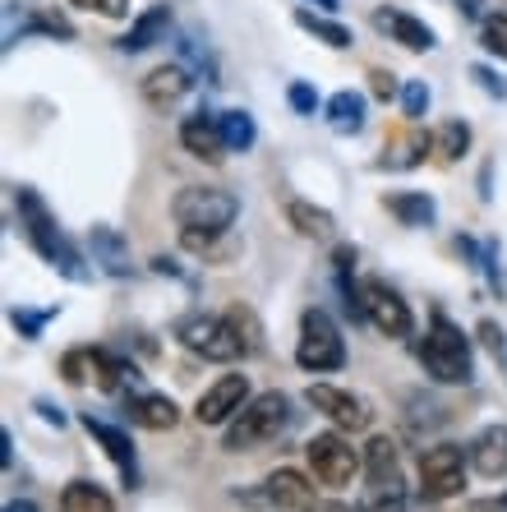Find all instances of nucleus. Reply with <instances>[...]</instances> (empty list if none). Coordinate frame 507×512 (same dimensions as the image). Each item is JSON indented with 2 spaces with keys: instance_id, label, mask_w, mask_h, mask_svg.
I'll return each mask as SVG.
<instances>
[{
  "instance_id": "obj_15",
  "label": "nucleus",
  "mask_w": 507,
  "mask_h": 512,
  "mask_svg": "<svg viewBox=\"0 0 507 512\" xmlns=\"http://www.w3.org/2000/svg\"><path fill=\"white\" fill-rule=\"evenodd\" d=\"M180 143H185L189 157H199V162H222L231 148H226L222 139V125H217V116H208V111H199V116H189L185 125H180Z\"/></svg>"
},
{
  "instance_id": "obj_8",
  "label": "nucleus",
  "mask_w": 507,
  "mask_h": 512,
  "mask_svg": "<svg viewBox=\"0 0 507 512\" xmlns=\"http://www.w3.org/2000/svg\"><path fill=\"white\" fill-rule=\"evenodd\" d=\"M461 485H466V457H461L457 443H434L420 453V494L429 503L457 499Z\"/></svg>"
},
{
  "instance_id": "obj_1",
  "label": "nucleus",
  "mask_w": 507,
  "mask_h": 512,
  "mask_svg": "<svg viewBox=\"0 0 507 512\" xmlns=\"http://www.w3.org/2000/svg\"><path fill=\"white\" fill-rule=\"evenodd\" d=\"M14 208H19V227H24L28 245H33L60 277H70V282H88V277H93V268L83 263V254L74 250L70 236H65L60 222L51 217V208L42 203V194L28 190V185H19V190H14Z\"/></svg>"
},
{
  "instance_id": "obj_9",
  "label": "nucleus",
  "mask_w": 507,
  "mask_h": 512,
  "mask_svg": "<svg viewBox=\"0 0 507 512\" xmlns=\"http://www.w3.org/2000/svg\"><path fill=\"white\" fill-rule=\"evenodd\" d=\"M360 305H365V319L374 323L383 337H392V342L411 337V328H415L411 305H406L383 277H365V282H360Z\"/></svg>"
},
{
  "instance_id": "obj_40",
  "label": "nucleus",
  "mask_w": 507,
  "mask_h": 512,
  "mask_svg": "<svg viewBox=\"0 0 507 512\" xmlns=\"http://www.w3.org/2000/svg\"><path fill=\"white\" fill-rule=\"evenodd\" d=\"M369 88H374L378 102H392V97L401 93V84H397V74H392V70H374V74H369Z\"/></svg>"
},
{
  "instance_id": "obj_41",
  "label": "nucleus",
  "mask_w": 507,
  "mask_h": 512,
  "mask_svg": "<svg viewBox=\"0 0 507 512\" xmlns=\"http://www.w3.org/2000/svg\"><path fill=\"white\" fill-rule=\"evenodd\" d=\"M480 342L489 346L494 356H503V351H507V333H503V328H498L494 319H484V323H480Z\"/></svg>"
},
{
  "instance_id": "obj_46",
  "label": "nucleus",
  "mask_w": 507,
  "mask_h": 512,
  "mask_svg": "<svg viewBox=\"0 0 507 512\" xmlns=\"http://www.w3.org/2000/svg\"><path fill=\"white\" fill-rule=\"evenodd\" d=\"M5 512H42L37 503H28V499H14V503H5Z\"/></svg>"
},
{
  "instance_id": "obj_45",
  "label": "nucleus",
  "mask_w": 507,
  "mask_h": 512,
  "mask_svg": "<svg viewBox=\"0 0 507 512\" xmlns=\"http://www.w3.org/2000/svg\"><path fill=\"white\" fill-rule=\"evenodd\" d=\"M457 10H461V19H480V14H484V0H457Z\"/></svg>"
},
{
  "instance_id": "obj_34",
  "label": "nucleus",
  "mask_w": 507,
  "mask_h": 512,
  "mask_svg": "<svg viewBox=\"0 0 507 512\" xmlns=\"http://www.w3.org/2000/svg\"><path fill=\"white\" fill-rule=\"evenodd\" d=\"M429 84L425 79H411V84H401V120H425L429 111Z\"/></svg>"
},
{
  "instance_id": "obj_11",
  "label": "nucleus",
  "mask_w": 507,
  "mask_h": 512,
  "mask_svg": "<svg viewBox=\"0 0 507 512\" xmlns=\"http://www.w3.org/2000/svg\"><path fill=\"white\" fill-rule=\"evenodd\" d=\"M305 402L319 411V416H328L337 429H346V434H355V429H369V420H374V411H369L365 397L346 393V388H337V383H309L305 388Z\"/></svg>"
},
{
  "instance_id": "obj_33",
  "label": "nucleus",
  "mask_w": 507,
  "mask_h": 512,
  "mask_svg": "<svg viewBox=\"0 0 507 512\" xmlns=\"http://www.w3.org/2000/svg\"><path fill=\"white\" fill-rule=\"evenodd\" d=\"M480 268L489 273V286L498 291V300H507V268H503V245H498V240H484Z\"/></svg>"
},
{
  "instance_id": "obj_17",
  "label": "nucleus",
  "mask_w": 507,
  "mask_h": 512,
  "mask_svg": "<svg viewBox=\"0 0 507 512\" xmlns=\"http://www.w3.org/2000/svg\"><path fill=\"white\" fill-rule=\"evenodd\" d=\"M88 250H93V263L107 277H130V240L120 236L116 227H93L88 231Z\"/></svg>"
},
{
  "instance_id": "obj_36",
  "label": "nucleus",
  "mask_w": 507,
  "mask_h": 512,
  "mask_svg": "<svg viewBox=\"0 0 507 512\" xmlns=\"http://www.w3.org/2000/svg\"><path fill=\"white\" fill-rule=\"evenodd\" d=\"M480 47L489 51V56L507 60V14H489L480 24Z\"/></svg>"
},
{
  "instance_id": "obj_4",
  "label": "nucleus",
  "mask_w": 507,
  "mask_h": 512,
  "mask_svg": "<svg viewBox=\"0 0 507 512\" xmlns=\"http://www.w3.org/2000/svg\"><path fill=\"white\" fill-rule=\"evenodd\" d=\"M171 217L189 231H217V236H226L231 222L240 217V199L231 190H217V185H185L171 199Z\"/></svg>"
},
{
  "instance_id": "obj_35",
  "label": "nucleus",
  "mask_w": 507,
  "mask_h": 512,
  "mask_svg": "<svg viewBox=\"0 0 507 512\" xmlns=\"http://www.w3.org/2000/svg\"><path fill=\"white\" fill-rule=\"evenodd\" d=\"M51 319H56V310H24V305H14L10 310V323L19 328V337H28V342H37Z\"/></svg>"
},
{
  "instance_id": "obj_10",
  "label": "nucleus",
  "mask_w": 507,
  "mask_h": 512,
  "mask_svg": "<svg viewBox=\"0 0 507 512\" xmlns=\"http://www.w3.org/2000/svg\"><path fill=\"white\" fill-rule=\"evenodd\" d=\"M236 499L245 508H263V512H300V508H309V480L300 471H291V466H282V471L263 476V485L245 489Z\"/></svg>"
},
{
  "instance_id": "obj_31",
  "label": "nucleus",
  "mask_w": 507,
  "mask_h": 512,
  "mask_svg": "<svg viewBox=\"0 0 507 512\" xmlns=\"http://www.w3.org/2000/svg\"><path fill=\"white\" fill-rule=\"evenodd\" d=\"M388 476H397V443L374 439L365 448V480L374 485V480H388Z\"/></svg>"
},
{
  "instance_id": "obj_25",
  "label": "nucleus",
  "mask_w": 507,
  "mask_h": 512,
  "mask_svg": "<svg viewBox=\"0 0 507 512\" xmlns=\"http://www.w3.org/2000/svg\"><path fill=\"white\" fill-rule=\"evenodd\" d=\"M60 512H116V503H111V494L102 485H93V480H74V485H65V494H60Z\"/></svg>"
},
{
  "instance_id": "obj_20",
  "label": "nucleus",
  "mask_w": 507,
  "mask_h": 512,
  "mask_svg": "<svg viewBox=\"0 0 507 512\" xmlns=\"http://www.w3.org/2000/svg\"><path fill=\"white\" fill-rule=\"evenodd\" d=\"M166 28H171V5H153V10H143L139 19L130 24V33L120 37L116 47L125 51V56H139V51L157 47V42H166Z\"/></svg>"
},
{
  "instance_id": "obj_16",
  "label": "nucleus",
  "mask_w": 507,
  "mask_h": 512,
  "mask_svg": "<svg viewBox=\"0 0 507 512\" xmlns=\"http://www.w3.org/2000/svg\"><path fill=\"white\" fill-rule=\"evenodd\" d=\"M83 429L93 434L102 448H107V457L116 462V471L125 476V485H139V462H134V443H130V434L125 429H116V425H107V420H97V416H83Z\"/></svg>"
},
{
  "instance_id": "obj_24",
  "label": "nucleus",
  "mask_w": 507,
  "mask_h": 512,
  "mask_svg": "<svg viewBox=\"0 0 507 512\" xmlns=\"http://www.w3.org/2000/svg\"><path fill=\"white\" fill-rule=\"evenodd\" d=\"M286 222L305 240H332V231H337L328 208H314L309 199H286Z\"/></svg>"
},
{
  "instance_id": "obj_14",
  "label": "nucleus",
  "mask_w": 507,
  "mask_h": 512,
  "mask_svg": "<svg viewBox=\"0 0 507 512\" xmlns=\"http://www.w3.org/2000/svg\"><path fill=\"white\" fill-rule=\"evenodd\" d=\"M374 28L378 33H388V42H397V47H406V51H434L438 47L434 28H429L425 19H415V14L397 10V5H378Z\"/></svg>"
},
{
  "instance_id": "obj_37",
  "label": "nucleus",
  "mask_w": 507,
  "mask_h": 512,
  "mask_svg": "<svg viewBox=\"0 0 507 512\" xmlns=\"http://www.w3.org/2000/svg\"><path fill=\"white\" fill-rule=\"evenodd\" d=\"M286 102H291L295 116H314V111H319V93H314L309 84H300V79L286 88Z\"/></svg>"
},
{
  "instance_id": "obj_26",
  "label": "nucleus",
  "mask_w": 507,
  "mask_h": 512,
  "mask_svg": "<svg viewBox=\"0 0 507 512\" xmlns=\"http://www.w3.org/2000/svg\"><path fill=\"white\" fill-rule=\"evenodd\" d=\"M295 24L305 28V33H314L323 47H332V51H346L355 42L346 24H337V19H323V14H314V10H295Z\"/></svg>"
},
{
  "instance_id": "obj_32",
  "label": "nucleus",
  "mask_w": 507,
  "mask_h": 512,
  "mask_svg": "<svg viewBox=\"0 0 507 512\" xmlns=\"http://www.w3.org/2000/svg\"><path fill=\"white\" fill-rule=\"evenodd\" d=\"M226 319H231V328H236L240 346H245V356H259V351H263V328H259V319H254V310H249V305H231V310H226Z\"/></svg>"
},
{
  "instance_id": "obj_6",
  "label": "nucleus",
  "mask_w": 507,
  "mask_h": 512,
  "mask_svg": "<svg viewBox=\"0 0 507 512\" xmlns=\"http://www.w3.org/2000/svg\"><path fill=\"white\" fill-rule=\"evenodd\" d=\"M305 462H309V471H314V480L328 489H346L365 471L360 453H355L351 439H342V434H314V439L305 443Z\"/></svg>"
},
{
  "instance_id": "obj_23",
  "label": "nucleus",
  "mask_w": 507,
  "mask_h": 512,
  "mask_svg": "<svg viewBox=\"0 0 507 512\" xmlns=\"http://www.w3.org/2000/svg\"><path fill=\"white\" fill-rule=\"evenodd\" d=\"M323 116H328V125L337 134H360L369 120V102L365 93H355V88H342V93L328 97V107H323Z\"/></svg>"
},
{
  "instance_id": "obj_5",
  "label": "nucleus",
  "mask_w": 507,
  "mask_h": 512,
  "mask_svg": "<svg viewBox=\"0 0 507 512\" xmlns=\"http://www.w3.org/2000/svg\"><path fill=\"white\" fill-rule=\"evenodd\" d=\"M295 365L309 374H328L346 365V342L342 328L332 323V314L323 310H305L300 319V346H295Z\"/></svg>"
},
{
  "instance_id": "obj_12",
  "label": "nucleus",
  "mask_w": 507,
  "mask_h": 512,
  "mask_svg": "<svg viewBox=\"0 0 507 512\" xmlns=\"http://www.w3.org/2000/svg\"><path fill=\"white\" fill-rule=\"evenodd\" d=\"M245 402H249V379L245 374H222V379L199 397L194 420H199V425H226V420H236L240 411H245Z\"/></svg>"
},
{
  "instance_id": "obj_44",
  "label": "nucleus",
  "mask_w": 507,
  "mask_h": 512,
  "mask_svg": "<svg viewBox=\"0 0 507 512\" xmlns=\"http://www.w3.org/2000/svg\"><path fill=\"white\" fill-rule=\"evenodd\" d=\"M300 512H351V508L337 503V499H319V503H309V508H300Z\"/></svg>"
},
{
  "instance_id": "obj_28",
  "label": "nucleus",
  "mask_w": 507,
  "mask_h": 512,
  "mask_svg": "<svg viewBox=\"0 0 507 512\" xmlns=\"http://www.w3.org/2000/svg\"><path fill=\"white\" fill-rule=\"evenodd\" d=\"M360 512H406V485L401 476H388V480H374L360 499Z\"/></svg>"
},
{
  "instance_id": "obj_47",
  "label": "nucleus",
  "mask_w": 507,
  "mask_h": 512,
  "mask_svg": "<svg viewBox=\"0 0 507 512\" xmlns=\"http://www.w3.org/2000/svg\"><path fill=\"white\" fill-rule=\"evenodd\" d=\"M314 5H319V10H337V5H342V0H314Z\"/></svg>"
},
{
  "instance_id": "obj_18",
  "label": "nucleus",
  "mask_w": 507,
  "mask_h": 512,
  "mask_svg": "<svg viewBox=\"0 0 507 512\" xmlns=\"http://www.w3.org/2000/svg\"><path fill=\"white\" fill-rule=\"evenodd\" d=\"M471 466L484 480H503L507 476V425H489L480 429V439L471 443Z\"/></svg>"
},
{
  "instance_id": "obj_22",
  "label": "nucleus",
  "mask_w": 507,
  "mask_h": 512,
  "mask_svg": "<svg viewBox=\"0 0 507 512\" xmlns=\"http://www.w3.org/2000/svg\"><path fill=\"white\" fill-rule=\"evenodd\" d=\"M130 420L134 425H143V429H153V434H162V429H176L180 425V406L171 402V397H162V393H139V397H130Z\"/></svg>"
},
{
  "instance_id": "obj_39",
  "label": "nucleus",
  "mask_w": 507,
  "mask_h": 512,
  "mask_svg": "<svg viewBox=\"0 0 507 512\" xmlns=\"http://www.w3.org/2000/svg\"><path fill=\"white\" fill-rule=\"evenodd\" d=\"M471 79H475V84H480L489 97H498V102L507 97V79H498V74L489 70V65H471Z\"/></svg>"
},
{
  "instance_id": "obj_21",
  "label": "nucleus",
  "mask_w": 507,
  "mask_h": 512,
  "mask_svg": "<svg viewBox=\"0 0 507 512\" xmlns=\"http://www.w3.org/2000/svg\"><path fill=\"white\" fill-rule=\"evenodd\" d=\"M383 208L397 217L401 227H434V217H438L434 194H425V190H392V194H383Z\"/></svg>"
},
{
  "instance_id": "obj_42",
  "label": "nucleus",
  "mask_w": 507,
  "mask_h": 512,
  "mask_svg": "<svg viewBox=\"0 0 507 512\" xmlns=\"http://www.w3.org/2000/svg\"><path fill=\"white\" fill-rule=\"evenodd\" d=\"M466 512H507V499H475Z\"/></svg>"
},
{
  "instance_id": "obj_43",
  "label": "nucleus",
  "mask_w": 507,
  "mask_h": 512,
  "mask_svg": "<svg viewBox=\"0 0 507 512\" xmlns=\"http://www.w3.org/2000/svg\"><path fill=\"white\" fill-rule=\"evenodd\" d=\"M37 411H42V420H51V425H65V411H60V406H51V402H37Z\"/></svg>"
},
{
  "instance_id": "obj_19",
  "label": "nucleus",
  "mask_w": 507,
  "mask_h": 512,
  "mask_svg": "<svg viewBox=\"0 0 507 512\" xmlns=\"http://www.w3.org/2000/svg\"><path fill=\"white\" fill-rule=\"evenodd\" d=\"M189 84H194V79H189L185 65H162V70H153L148 79H143V102H148L153 111H166L189 93Z\"/></svg>"
},
{
  "instance_id": "obj_38",
  "label": "nucleus",
  "mask_w": 507,
  "mask_h": 512,
  "mask_svg": "<svg viewBox=\"0 0 507 512\" xmlns=\"http://www.w3.org/2000/svg\"><path fill=\"white\" fill-rule=\"evenodd\" d=\"M70 5L93 10V14H102V19H125V14H130V0H70Z\"/></svg>"
},
{
  "instance_id": "obj_29",
  "label": "nucleus",
  "mask_w": 507,
  "mask_h": 512,
  "mask_svg": "<svg viewBox=\"0 0 507 512\" xmlns=\"http://www.w3.org/2000/svg\"><path fill=\"white\" fill-rule=\"evenodd\" d=\"M217 125H222V139H226V148H231V153H249V148H254V139H259L254 116H249V111H240V107L222 111V116H217Z\"/></svg>"
},
{
  "instance_id": "obj_2",
  "label": "nucleus",
  "mask_w": 507,
  "mask_h": 512,
  "mask_svg": "<svg viewBox=\"0 0 507 512\" xmlns=\"http://www.w3.org/2000/svg\"><path fill=\"white\" fill-rule=\"evenodd\" d=\"M420 365L429 370L434 383H471L475 379V356H471V337L461 333L448 314L434 310V323H429V337L420 346Z\"/></svg>"
},
{
  "instance_id": "obj_3",
  "label": "nucleus",
  "mask_w": 507,
  "mask_h": 512,
  "mask_svg": "<svg viewBox=\"0 0 507 512\" xmlns=\"http://www.w3.org/2000/svg\"><path fill=\"white\" fill-rule=\"evenodd\" d=\"M291 397L286 393H259L249 397L245 411H240L236 420H231V429H226V453H254V448H263V443L282 439L286 429H291Z\"/></svg>"
},
{
  "instance_id": "obj_30",
  "label": "nucleus",
  "mask_w": 507,
  "mask_h": 512,
  "mask_svg": "<svg viewBox=\"0 0 507 512\" xmlns=\"http://www.w3.org/2000/svg\"><path fill=\"white\" fill-rule=\"evenodd\" d=\"M180 56L189 60V65H194V70H199V79H208V84H222V79H217V60H213V51H208V42H199V33H194V28H185V33H180Z\"/></svg>"
},
{
  "instance_id": "obj_27",
  "label": "nucleus",
  "mask_w": 507,
  "mask_h": 512,
  "mask_svg": "<svg viewBox=\"0 0 507 512\" xmlns=\"http://www.w3.org/2000/svg\"><path fill=\"white\" fill-rule=\"evenodd\" d=\"M466 148H471V125H466V120H443L434 130V162L448 167V162H457Z\"/></svg>"
},
{
  "instance_id": "obj_13",
  "label": "nucleus",
  "mask_w": 507,
  "mask_h": 512,
  "mask_svg": "<svg viewBox=\"0 0 507 512\" xmlns=\"http://www.w3.org/2000/svg\"><path fill=\"white\" fill-rule=\"evenodd\" d=\"M425 153H434V134L420 130V120H401L397 130L388 134V143H383L378 167L383 171H411V167L425 162Z\"/></svg>"
},
{
  "instance_id": "obj_7",
  "label": "nucleus",
  "mask_w": 507,
  "mask_h": 512,
  "mask_svg": "<svg viewBox=\"0 0 507 512\" xmlns=\"http://www.w3.org/2000/svg\"><path fill=\"white\" fill-rule=\"evenodd\" d=\"M176 337L194 351V356L203 360H236L245 356V346H240L236 328H231V319H217V314H189V319H180Z\"/></svg>"
}]
</instances>
